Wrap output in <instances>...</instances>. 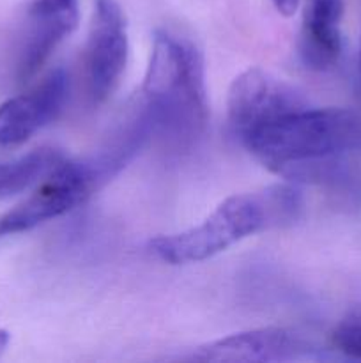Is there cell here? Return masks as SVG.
Here are the masks:
<instances>
[{
    "label": "cell",
    "mask_w": 361,
    "mask_h": 363,
    "mask_svg": "<svg viewBox=\"0 0 361 363\" xmlns=\"http://www.w3.org/2000/svg\"><path fill=\"white\" fill-rule=\"evenodd\" d=\"M357 80H360V87H361V38H360V48H357Z\"/></svg>",
    "instance_id": "9a60e30c"
},
{
    "label": "cell",
    "mask_w": 361,
    "mask_h": 363,
    "mask_svg": "<svg viewBox=\"0 0 361 363\" xmlns=\"http://www.w3.org/2000/svg\"><path fill=\"white\" fill-rule=\"evenodd\" d=\"M69 98V74L57 67L28 92L0 105V147H16L60 116Z\"/></svg>",
    "instance_id": "52a82bcc"
},
{
    "label": "cell",
    "mask_w": 361,
    "mask_h": 363,
    "mask_svg": "<svg viewBox=\"0 0 361 363\" xmlns=\"http://www.w3.org/2000/svg\"><path fill=\"white\" fill-rule=\"evenodd\" d=\"M62 160L53 149H38L14 162L0 163V199L25 190L45 177Z\"/></svg>",
    "instance_id": "8fae6325"
},
{
    "label": "cell",
    "mask_w": 361,
    "mask_h": 363,
    "mask_svg": "<svg viewBox=\"0 0 361 363\" xmlns=\"http://www.w3.org/2000/svg\"><path fill=\"white\" fill-rule=\"evenodd\" d=\"M333 346L350 360L361 362V318L343 321L331 335Z\"/></svg>",
    "instance_id": "7c38bea8"
},
{
    "label": "cell",
    "mask_w": 361,
    "mask_h": 363,
    "mask_svg": "<svg viewBox=\"0 0 361 363\" xmlns=\"http://www.w3.org/2000/svg\"><path fill=\"white\" fill-rule=\"evenodd\" d=\"M303 96L260 67L243 71L232 82L227 99L229 126L239 142L264 124L306 106Z\"/></svg>",
    "instance_id": "8992f818"
},
{
    "label": "cell",
    "mask_w": 361,
    "mask_h": 363,
    "mask_svg": "<svg viewBox=\"0 0 361 363\" xmlns=\"http://www.w3.org/2000/svg\"><path fill=\"white\" fill-rule=\"evenodd\" d=\"M310 351V344L285 328H257L234 333L197 347L191 360L269 363L294 362Z\"/></svg>",
    "instance_id": "ba28073f"
},
{
    "label": "cell",
    "mask_w": 361,
    "mask_h": 363,
    "mask_svg": "<svg viewBox=\"0 0 361 363\" xmlns=\"http://www.w3.org/2000/svg\"><path fill=\"white\" fill-rule=\"evenodd\" d=\"M241 144L278 176L308 179L335 160L361 151V112L306 105L264 124Z\"/></svg>",
    "instance_id": "3957f363"
},
{
    "label": "cell",
    "mask_w": 361,
    "mask_h": 363,
    "mask_svg": "<svg viewBox=\"0 0 361 363\" xmlns=\"http://www.w3.org/2000/svg\"><path fill=\"white\" fill-rule=\"evenodd\" d=\"M140 117L166 145L188 149L205 133L209 121L202 53L190 41L158 30L142 85Z\"/></svg>",
    "instance_id": "6da1fadb"
},
{
    "label": "cell",
    "mask_w": 361,
    "mask_h": 363,
    "mask_svg": "<svg viewBox=\"0 0 361 363\" xmlns=\"http://www.w3.org/2000/svg\"><path fill=\"white\" fill-rule=\"evenodd\" d=\"M11 342V335L6 332V330H0V357H2L4 353H6L7 346H9Z\"/></svg>",
    "instance_id": "5bb4252c"
},
{
    "label": "cell",
    "mask_w": 361,
    "mask_h": 363,
    "mask_svg": "<svg viewBox=\"0 0 361 363\" xmlns=\"http://www.w3.org/2000/svg\"><path fill=\"white\" fill-rule=\"evenodd\" d=\"M106 179H110V176L98 158L91 162L60 160L39 179L38 188L25 201L0 216V240L27 233L67 215L84 204Z\"/></svg>",
    "instance_id": "277c9868"
},
{
    "label": "cell",
    "mask_w": 361,
    "mask_h": 363,
    "mask_svg": "<svg viewBox=\"0 0 361 363\" xmlns=\"http://www.w3.org/2000/svg\"><path fill=\"white\" fill-rule=\"evenodd\" d=\"M78 20V0H32L28 7V32L18 66L21 80H28L45 66L57 46L73 34Z\"/></svg>",
    "instance_id": "9c48e42d"
},
{
    "label": "cell",
    "mask_w": 361,
    "mask_h": 363,
    "mask_svg": "<svg viewBox=\"0 0 361 363\" xmlns=\"http://www.w3.org/2000/svg\"><path fill=\"white\" fill-rule=\"evenodd\" d=\"M301 213L299 188L290 183L271 184L225 199L198 225L149 241V250L165 264H197L255 234L292 225Z\"/></svg>",
    "instance_id": "7a4b0ae2"
},
{
    "label": "cell",
    "mask_w": 361,
    "mask_h": 363,
    "mask_svg": "<svg viewBox=\"0 0 361 363\" xmlns=\"http://www.w3.org/2000/svg\"><path fill=\"white\" fill-rule=\"evenodd\" d=\"M271 2L275 6V9L285 18L292 16L297 11V7H299V0H271Z\"/></svg>",
    "instance_id": "4fadbf2b"
},
{
    "label": "cell",
    "mask_w": 361,
    "mask_h": 363,
    "mask_svg": "<svg viewBox=\"0 0 361 363\" xmlns=\"http://www.w3.org/2000/svg\"><path fill=\"white\" fill-rule=\"evenodd\" d=\"M130 57L126 16L117 0H96L85 45V80L94 105L105 103L119 85Z\"/></svg>",
    "instance_id": "5b68a950"
},
{
    "label": "cell",
    "mask_w": 361,
    "mask_h": 363,
    "mask_svg": "<svg viewBox=\"0 0 361 363\" xmlns=\"http://www.w3.org/2000/svg\"><path fill=\"white\" fill-rule=\"evenodd\" d=\"M342 16L343 0H306L299 55L308 69L328 71L338 62L342 53Z\"/></svg>",
    "instance_id": "30bf717a"
}]
</instances>
